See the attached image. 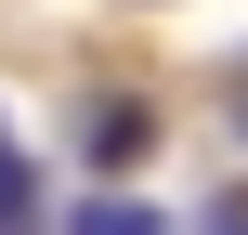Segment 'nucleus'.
<instances>
[{
  "label": "nucleus",
  "mask_w": 248,
  "mask_h": 235,
  "mask_svg": "<svg viewBox=\"0 0 248 235\" xmlns=\"http://www.w3.org/2000/svg\"><path fill=\"white\" fill-rule=\"evenodd\" d=\"M144 144H157V105H144V92H92V118H78V157H92V170H131Z\"/></svg>",
  "instance_id": "f257e3e1"
},
{
  "label": "nucleus",
  "mask_w": 248,
  "mask_h": 235,
  "mask_svg": "<svg viewBox=\"0 0 248 235\" xmlns=\"http://www.w3.org/2000/svg\"><path fill=\"white\" fill-rule=\"evenodd\" d=\"M39 209V183H26V144H13V118H0V235Z\"/></svg>",
  "instance_id": "f03ea898"
},
{
  "label": "nucleus",
  "mask_w": 248,
  "mask_h": 235,
  "mask_svg": "<svg viewBox=\"0 0 248 235\" xmlns=\"http://www.w3.org/2000/svg\"><path fill=\"white\" fill-rule=\"evenodd\" d=\"M65 235H157V209H144V196H92Z\"/></svg>",
  "instance_id": "7ed1b4c3"
}]
</instances>
